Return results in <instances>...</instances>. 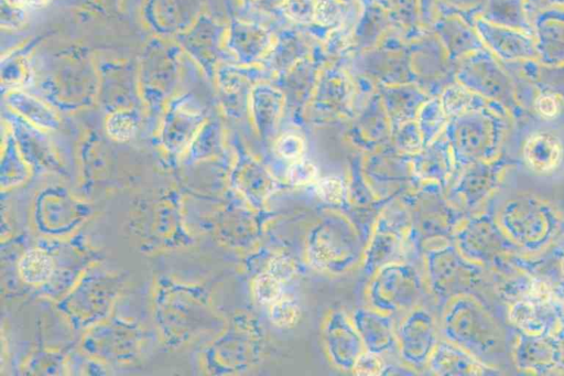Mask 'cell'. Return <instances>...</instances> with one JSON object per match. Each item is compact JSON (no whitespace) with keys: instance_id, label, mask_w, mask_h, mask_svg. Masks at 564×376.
<instances>
[{"instance_id":"obj_1","label":"cell","mask_w":564,"mask_h":376,"mask_svg":"<svg viewBox=\"0 0 564 376\" xmlns=\"http://www.w3.org/2000/svg\"><path fill=\"white\" fill-rule=\"evenodd\" d=\"M307 258L313 267L329 273L351 268L361 254V243L354 226L340 216L316 223L307 236Z\"/></svg>"},{"instance_id":"obj_2","label":"cell","mask_w":564,"mask_h":376,"mask_svg":"<svg viewBox=\"0 0 564 376\" xmlns=\"http://www.w3.org/2000/svg\"><path fill=\"white\" fill-rule=\"evenodd\" d=\"M421 291L417 270L410 264L399 261L384 265L375 272L368 297L372 308L393 313L412 308Z\"/></svg>"},{"instance_id":"obj_3","label":"cell","mask_w":564,"mask_h":376,"mask_svg":"<svg viewBox=\"0 0 564 376\" xmlns=\"http://www.w3.org/2000/svg\"><path fill=\"white\" fill-rule=\"evenodd\" d=\"M444 333L448 341L475 355L489 348V322L482 311L468 299H458L444 316Z\"/></svg>"},{"instance_id":"obj_4","label":"cell","mask_w":564,"mask_h":376,"mask_svg":"<svg viewBox=\"0 0 564 376\" xmlns=\"http://www.w3.org/2000/svg\"><path fill=\"white\" fill-rule=\"evenodd\" d=\"M176 50L158 43L149 45L140 68V86L149 106H162L176 84Z\"/></svg>"},{"instance_id":"obj_5","label":"cell","mask_w":564,"mask_h":376,"mask_svg":"<svg viewBox=\"0 0 564 376\" xmlns=\"http://www.w3.org/2000/svg\"><path fill=\"white\" fill-rule=\"evenodd\" d=\"M397 342L404 362L416 368L427 364L437 344L432 314L424 308L412 309L399 326Z\"/></svg>"},{"instance_id":"obj_6","label":"cell","mask_w":564,"mask_h":376,"mask_svg":"<svg viewBox=\"0 0 564 376\" xmlns=\"http://www.w3.org/2000/svg\"><path fill=\"white\" fill-rule=\"evenodd\" d=\"M503 223L514 239L534 246L550 234L552 217L543 204L530 198H519L507 205Z\"/></svg>"},{"instance_id":"obj_7","label":"cell","mask_w":564,"mask_h":376,"mask_svg":"<svg viewBox=\"0 0 564 376\" xmlns=\"http://www.w3.org/2000/svg\"><path fill=\"white\" fill-rule=\"evenodd\" d=\"M426 271L432 290L440 297L455 294L467 286L471 268L452 247L426 254Z\"/></svg>"},{"instance_id":"obj_8","label":"cell","mask_w":564,"mask_h":376,"mask_svg":"<svg viewBox=\"0 0 564 376\" xmlns=\"http://www.w3.org/2000/svg\"><path fill=\"white\" fill-rule=\"evenodd\" d=\"M324 342L332 362L344 370L352 369L356 359L366 350L351 318L340 310L327 318Z\"/></svg>"},{"instance_id":"obj_9","label":"cell","mask_w":564,"mask_h":376,"mask_svg":"<svg viewBox=\"0 0 564 376\" xmlns=\"http://www.w3.org/2000/svg\"><path fill=\"white\" fill-rule=\"evenodd\" d=\"M499 135V119L478 107L457 131V147L468 158L485 157L496 149Z\"/></svg>"},{"instance_id":"obj_10","label":"cell","mask_w":564,"mask_h":376,"mask_svg":"<svg viewBox=\"0 0 564 376\" xmlns=\"http://www.w3.org/2000/svg\"><path fill=\"white\" fill-rule=\"evenodd\" d=\"M475 26L488 47L503 60L539 57L535 41L518 29L496 24L486 19L476 20Z\"/></svg>"},{"instance_id":"obj_11","label":"cell","mask_w":564,"mask_h":376,"mask_svg":"<svg viewBox=\"0 0 564 376\" xmlns=\"http://www.w3.org/2000/svg\"><path fill=\"white\" fill-rule=\"evenodd\" d=\"M204 120L202 104L189 94L181 95L167 104L163 137L166 146L178 148L198 129Z\"/></svg>"},{"instance_id":"obj_12","label":"cell","mask_w":564,"mask_h":376,"mask_svg":"<svg viewBox=\"0 0 564 376\" xmlns=\"http://www.w3.org/2000/svg\"><path fill=\"white\" fill-rule=\"evenodd\" d=\"M469 65V84L478 93L495 103L516 106L511 83L490 54H477ZM475 90V92H476Z\"/></svg>"},{"instance_id":"obj_13","label":"cell","mask_w":564,"mask_h":376,"mask_svg":"<svg viewBox=\"0 0 564 376\" xmlns=\"http://www.w3.org/2000/svg\"><path fill=\"white\" fill-rule=\"evenodd\" d=\"M351 321L368 351L381 354L397 342L393 322L388 313L375 308H359L354 311Z\"/></svg>"},{"instance_id":"obj_14","label":"cell","mask_w":564,"mask_h":376,"mask_svg":"<svg viewBox=\"0 0 564 376\" xmlns=\"http://www.w3.org/2000/svg\"><path fill=\"white\" fill-rule=\"evenodd\" d=\"M536 51L545 64H564V10L549 9L535 19Z\"/></svg>"},{"instance_id":"obj_15","label":"cell","mask_w":564,"mask_h":376,"mask_svg":"<svg viewBox=\"0 0 564 376\" xmlns=\"http://www.w3.org/2000/svg\"><path fill=\"white\" fill-rule=\"evenodd\" d=\"M427 365L437 375H478L484 370L467 351L451 341L436 344Z\"/></svg>"},{"instance_id":"obj_16","label":"cell","mask_w":564,"mask_h":376,"mask_svg":"<svg viewBox=\"0 0 564 376\" xmlns=\"http://www.w3.org/2000/svg\"><path fill=\"white\" fill-rule=\"evenodd\" d=\"M181 43L206 74L213 72L218 44V28L214 23L202 18L192 31L182 36Z\"/></svg>"},{"instance_id":"obj_17","label":"cell","mask_w":564,"mask_h":376,"mask_svg":"<svg viewBox=\"0 0 564 376\" xmlns=\"http://www.w3.org/2000/svg\"><path fill=\"white\" fill-rule=\"evenodd\" d=\"M563 157L561 141L550 132L529 137L523 147L527 165L536 173H549L557 168Z\"/></svg>"},{"instance_id":"obj_18","label":"cell","mask_w":564,"mask_h":376,"mask_svg":"<svg viewBox=\"0 0 564 376\" xmlns=\"http://www.w3.org/2000/svg\"><path fill=\"white\" fill-rule=\"evenodd\" d=\"M4 101L17 116L34 125L43 128H55L58 123L57 115L52 105L24 89L7 92L4 94Z\"/></svg>"},{"instance_id":"obj_19","label":"cell","mask_w":564,"mask_h":376,"mask_svg":"<svg viewBox=\"0 0 564 376\" xmlns=\"http://www.w3.org/2000/svg\"><path fill=\"white\" fill-rule=\"evenodd\" d=\"M401 253V233L387 223H380L366 254L365 270L371 275L384 265L399 262Z\"/></svg>"},{"instance_id":"obj_20","label":"cell","mask_w":564,"mask_h":376,"mask_svg":"<svg viewBox=\"0 0 564 376\" xmlns=\"http://www.w3.org/2000/svg\"><path fill=\"white\" fill-rule=\"evenodd\" d=\"M269 41L268 32L252 23L236 21L228 39L229 47L241 58H248L259 52Z\"/></svg>"},{"instance_id":"obj_21","label":"cell","mask_w":564,"mask_h":376,"mask_svg":"<svg viewBox=\"0 0 564 376\" xmlns=\"http://www.w3.org/2000/svg\"><path fill=\"white\" fill-rule=\"evenodd\" d=\"M0 75L2 88L7 92L28 87L34 79L28 50H19L3 57Z\"/></svg>"},{"instance_id":"obj_22","label":"cell","mask_w":564,"mask_h":376,"mask_svg":"<svg viewBox=\"0 0 564 376\" xmlns=\"http://www.w3.org/2000/svg\"><path fill=\"white\" fill-rule=\"evenodd\" d=\"M19 271L24 281L40 284L51 277L53 262L44 251L31 249L21 257Z\"/></svg>"},{"instance_id":"obj_23","label":"cell","mask_w":564,"mask_h":376,"mask_svg":"<svg viewBox=\"0 0 564 376\" xmlns=\"http://www.w3.org/2000/svg\"><path fill=\"white\" fill-rule=\"evenodd\" d=\"M108 135L116 141H127L131 139L137 130V118L132 110H113L106 121Z\"/></svg>"},{"instance_id":"obj_24","label":"cell","mask_w":564,"mask_h":376,"mask_svg":"<svg viewBox=\"0 0 564 376\" xmlns=\"http://www.w3.org/2000/svg\"><path fill=\"white\" fill-rule=\"evenodd\" d=\"M497 175V165H478L474 172L466 178V197L468 200H475L484 195L496 183Z\"/></svg>"},{"instance_id":"obj_25","label":"cell","mask_w":564,"mask_h":376,"mask_svg":"<svg viewBox=\"0 0 564 376\" xmlns=\"http://www.w3.org/2000/svg\"><path fill=\"white\" fill-rule=\"evenodd\" d=\"M269 316L278 327H292L299 322L301 310L295 301L281 297L270 304Z\"/></svg>"},{"instance_id":"obj_26","label":"cell","mask_w":564,"mask_h":376,"mask_svg":"<svg viewBox=\"0 0 564 376\" xmlns=\"http://www.w3.org/2000/svg\"><path fill=\"white\" fill-rule=\"evenodd\" d=\"M257 300L263 304H271L281 298L282 281L267 271L257 277L253 284Z\"/></svg>"},{"instance_id":"obj_27","label":"cell","mask_w":564,"mask_h":376,"mask_svg":"<svg viewBox=\"0 0 564 376\" xmlns=\"http://www.w3.org/2000/svg\"><path fill=\"white\" fill-rule=\"evenodd\" d=\"M317 0H284L283 11L291 20L306 24L314 22Z\"/></svg>"},{"instance_id":"obj_28","label":"cell","mask_w":564,"mask_h":376,"mask_svg":"<svg viewBox=\"0 0 564 376\" xmlns=\"http://www.w3.org/2000/svg\"><path fill=\"white\" fill-rule=\"evenodd\" d=\"M384 367L380 354L365 350L356 359L352 370L356 375L378 376L382 375Z\"/></svg>"},{"instance_id":"obj_29","label":"cell","mask_w":564,"mask_h":376,"mask_svg":"<svg viewBox=\"0 0 564 376\" xmlns=\"http://www.w3.org/2000/svg\"><path fill=\"white\" fill-rule=\"evenodd\" d=\"M318 196L329 203L339 204L344 197V187L340 180L336 178H324L316 184Z\"/></svg>"},{"instance_id":"obj_30","label":"cell","mask_w":564,"mask_h":376,"mask_svg":"<svg viewBox=\"0 0 564 376\" xmlns=\"http://www.w3.org/2000/svg\"><path fill=\"white\" fill-rule=\"evenodd\" d=\"M535 109L544 118H554L561 110V100L554 93H542L535 99Z\"/></svg>"},{"instance_id":"obj_31","label":"cell","mask_w":564,"mask_h":376,"mask_svg":"<svg viewBox=\"0 0 564 376\" xmlns=\"http://www.w3.org/2000/svg\"><path fill=\"white\" fill-rule=\"evenodd\" d=\"M24 12L22 7H18L2 0L1 3V25L9 29L19 28L24 22Z\"/></svg>"},{"instance_id":"obj_32","label":"cell","mask_w":564,"mask_h":376,"mask_svg":"<svg viewBox=\"0 0 564 376\" xmlns=\"http://www.w3.org/2000/svg\"><path fill=\"white\" fill-rule=\"evenodd\" d=\"M316 170L306 161H295L290 170L289 178L294 184H306L314 180Z\"/></svg>"},{"instance_id":"obj_33","label":"cell","mask_w":564,"mask_h":376,"mask_svg":"<svg viewBox=\"0 0 564 376\" xmlns=\"http://www.w3.org/2000/svg\"><path fill=\"white\" fill-rule=\"evenodd\" d=\"M278 151L286 159H297L303 151V142L295 136H284L278 142Z\"/></svg>"},{"instance_id":"obj_34","label":"cell","mask_w":564,"mask_h":376,"mask_svg":"<svg viewBox=\"0 0 564 376\" xmlns=\"http://www.w3.org/2000/svg\"><path fill=\"white\" fill-rule=\"evenodd\" d=\"M268 271L274 275L283 282L293 275L294 267L293 264L290 262L286 258L276 257L275 259L272 260Z\"/></svg>"},{"instance_id":"obj_35","label":"cell","mask_w":564,"mask_h":376,"mask_svg":"<svg viewBox=\"0 0 564 376\" xmlns=\"http://www.w3.org/2000/svg\"><path fill=\"white\" fill-rule=\"evenodd\" d=\"M382 375H415L409 368H404L397 365H386Z\"/></svg>"},{"instance_id":"obj_36","label":"cell","mask_w":564,"mask_h":376,"mask_svg":"<svg viewBox=\"0 0 564 376\" xmlns=\"http://www.w3.org/2000/svg\"><path fill=\"white\" fill-rule=\"evenodd\" d=\"M243 1H245V3H247V4L251 6V7L260 8V7L268 6L273 0H243Z\"/></svg>"}]
</instances>
